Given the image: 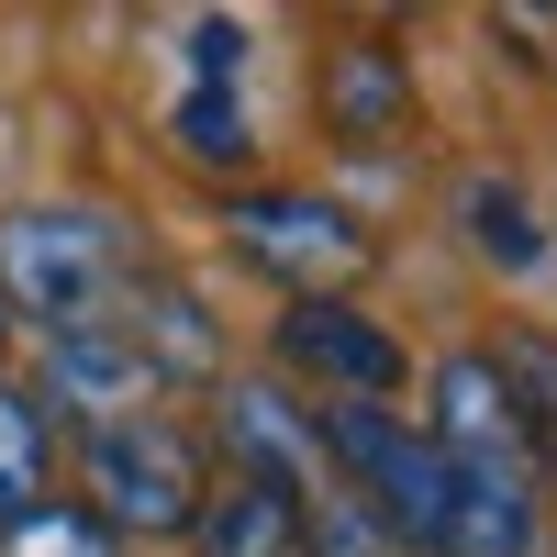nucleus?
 I'll list each match as a JSON object with an SVG mask.
<instances>
[{"label":"nucleus","instance_id":"nucleus-1","mask_svg":"<svg viewBox=\"0 0 557 557\" xmlns=\"http://www.w3.org/2000/svg\"><path fill=\"white\" fill-rule=\"evenodd\" d=\"M123 290V235L78 201H34L0 223V301L34 312L45 335H89Z\"/></svg>","mask_w":557,"mask_h":557},{"label":"nucleus","instance_id":"nucleus-2","mask_svg":"<svg viewBox=\"0 0 557 557\" xmlns=\"http://www.w3.org/2000/svg\"><path fill=\"white\" fill-rule=\"evenodd\" d=\"M78 480L101 491L89 513H101L112 535H190L201 524V446L168 424V412H134V424H89L78 446Z\"/></svg>","mask_w":557,"mask_h":557},{"label":"nucleus","instance_id":"nucleus-3","mask_svg":"<svg viewBox=\"0 0 557 557\" xmlns=\"http://www.w3.org/2000/svg\"><path fill=\"white\" fill-rule=\"evenodd\" d=\"M223 235H235V257L268 268L290 301H335L368 268V223L346 201H323V190H246L235 212H223Z\"/></svg>","mask_w":557,"mask_h":557},{"label":"nucleus","instance_id":"nucleus-4","mask_svg":"<svg viewBox=\"0 0 557 557\" xmlns=\"http://www.w3.org/2000/svg\"><path fill=\"white\" fill-rule=\"evenodd\" d=\"M435 457L457 469H502V480H535V435H524V401L502 380V357H446L435 368Z\"/></svg>","mask_w":557,"mask_h":557},{"label":"nucleus","instance_id":"nucleus-5","mask_svg":"<svg viewBox=\"0 0 557 557\" xmlns=\"http://www.w3.org/2000/svg\"><path fill=\"white\" fill-rule=\"evenodd\" d=\"M278 357H290L301 380H323L335 401H391L401 391L391 323L357 312V301H290V312H278Z\"/></svg>","mask_w":557,"mask_h":557},{"label":"nucleus","instance_id":"nucleus-6","mask_svg":"<svg viewBox=\"0 0 557 557\" xmlns=\"http://www.w3.org/2000/svg\"><path fill=\"white\" fill-rule=\"evenodd\" d=\"M223 435L246 446V480L290 491L301 513L346 491V480H335V457H323V424H312V412H290L278 391H257V380H235V391H223Z\"/></svg>","mask_w":557,"mask_h":557},{"label":"nucleus","instance_id":"nucleus-7","mask_svg":"<svg viewBox=\"0 0 557 557\" xmlns=\"http://www.w3.org/2000/svg\"><path fill=\"white\" fill-rule=\"evenodd\" d=\"M412 123V78L380 34H346L335 57H323V134H346V146H391Z\"/></svg>","mask_w":557,"mask_h":557},{"label":"nucleus","instance_id":"nucleus-8","mask_svg":"<svg viewBox=\"0 0 557 557\" xmlns=\"http://www.w3.org/2000/svg\"><path fill=\"white\" fill-rule=\"evenodd\" d=\"M446 469H457V457H446ZM435 557H535V480L457 469V502H446Z\"/></svg>","mask_w":557,"mask_h":557},{"label":"nucleus","instance_id":"nucleus-9","mask_svg":"<svg viewBox=\"0 0 557 557\" xmlns=\"http://www.w3.org/2000/svg\"><path fill=\"white\" fill-rule=\"evenodd\" d=\"M146 391H157V368L134 357V335H57V401H78L89 424H134L146 412Z\"/></svg>","mask_w":557,"mask_h":557},{"label":"nucleus","instance_id":"nucleus-10","mask_svg":"<svg viewBox=\"0 0 557 557\" xmlns=\"http://www.w3.org/2000/svg\"><path fill=\"white\" fill-rule=\"evenodd\" d=\"M201 557H312V513L268 480H235L201 502Z\"/></svg>","mask_w":557,"mask_h":557},{"label":"nucleus","instance_id":"nucleus-11","mask_svg":"<svg viewBox=\"0 0 557 557\" xmlns=\"http://www.w3.org/2000/svg\"><path fill=\"white\" fill-rule=\"evenodd\" d=\"M134 357L157 368V380H201L212 368V323L190 290H168V278H146V312H134Z\"/></svg>","mask_w":557,"mask_h":557},{"label":"nucleus","instance_id":"nucleus-12","mask_svg":"<svg viewBox=\"0 0 557 557\" xmlns=\"http://www.w3.org/2000/svg\"><path fill=\"white\" fill-rule=\"evenodd\" d=\"M457 223H469V246H480L491 268H513V278L546 257V235H535V212H524L513 178H469V190H457Z\"/></svg>","mask_w":557,"mask_h":557},{"label":"nucleus","instance_id":"nucleus-13","mask_svg":"<svg viewBox=\"0 0 557 557\" xmlns=\"http://www.w3.org/2000/svg\"><path fill=\"white\" fill-rule=\"evenodd\" d=\"M45 401H23V391H0V524H23L34 502H45Z\"/></svg>","mask_w":557,"mask_h":557},{"label":"nucleus","instance_id":"nucleus-14","mask_svg":"<svg viewBox=\"0 0 557 557\" xmlns=\"http://www.w3.org/2000/svg\"><path fill=\"white\" fill-rule=\"evenodd\" d=\"M0 557H123V535L89 502H34L23 524H0Z\"/></svg>","mask_w":557,"mask_h":557},{"label":"nucleus","instance_id":"nucleus-15","mask_svg":"<svg viewBox=\"0 0 557 557\" xmlns=\"http://www.w3.org/2000/svg\"><path fill=\"white\" fill-rule=\"evenodd\" d=\"M168 134H178V157H190V168H246V157H257V134H246V101H235V89H190Z\"/></svg>","mask_w":557,"mask_h":557},{"label":"nucleus","instance_id":"nucleus-16","mask_svg":"<svg viewBox=\"0 0 557 557\" xmlns=\"http://www.w3.org/2000/svg\"><path fill=\"white\" fill-rule=\"evenodd\" d=\"M502 380H513V401H524L535 457H557V346L546 335H513V346H502Z\"/></svg>","mask_w":557,"mask_h":557},{"label":"nucleus","instance_id":"nucleus-17","mask_svg":"<svg viewBox=\"0 0 557 557\" xmlns=\"http://www.w3.org/2000/svg\"><path fill=\"white\" fill-rule=\"evenodd\" d=\"M178 57H190V89H223V78H235L246 67V23H190V34H178Z\"/></svg>","mask_w":557,"mask_h":557},{"label":"nucleus","instance_id":"nucleus-18","mask_svg":"<svg viewBox=\"0 0 557 557\" xmlns=\"http://www.w3.org/2000/svg\"><path fill=\"white\" fill-rule=\"evenodd\" d=\"M0 346H12V301H0Z\"/></svg>","mask_w":557,"mask_h":557}]
</instances>
